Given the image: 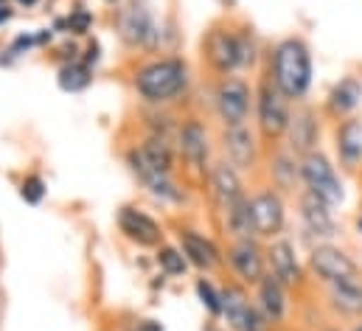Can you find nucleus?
I'll use <instances>...</instances> for the list:
<instances>
[{"label": "nucleus", "instance_id": "nucleus-1", "mask_svg": "<svg viewBox=\"0 0 362 331\" xmlns=\"http://www.w3.org/2000/svg\"><path fill=\"white\" fill-rule=\"evenodd\" d=\"M312 74V51L300 37H286L272 48L267 76L289 101H303L309 95Z\"/></svg>", "mask_w": 362, "mask_h": 331}, {"label": "nucleus", "instance_id": "nucleus-2", "mask_svg": "<svg viewBox=\"0 0 362 331\" xmlns=\"http://www.w3.org/2000/svg\"><path fill=\"white\" fill-rule=\"evenodd\" d=\"M185 87H188V65L177 57L155 59L135 74L138 95L144 101H152V104H163V101L177 98Z\"/></svg>", "mask_w": 362, "mask_h": 331}, {"label": "nucleus", "instance_id": "nucleus-3", "mask_svg": "<svg viewBox=\"0 0 362 331\" xmlns=\"http://www.w3.org/2000/svg\"><path fill=\"white\" fill-rule=\"evenodd\" d=\"M300 182H303V191L315 194L332 208H340L346 202L343 180L337 177V168L329 161V155H323L320 149L300 158Z\"/></svg>", "mask_w": 362, "mask_h": 331}, {"label": "nucleus", "instance_id": "nucleus-4", "mask_svg": "<svg viewBox=\"0 0 362 331\" xmlns=\"http://www.w3.org/2000/svg\"><path fill=\"white\" fill-rule=\"evenodd\" d=\"M289 118H292L289 98L275 87L270 76H264L256 87V124H259V132L267 141H278V138L286 135Z\"/></svg>", "mask_w": 362, "mask_h": 331}, {"label": "nucleus", "instance_id": "nucleus-5", "mask_svg": "<svg viewBox=\"0 0 362 331\" xmlns=\"http://www.w3.org/2000/svg\"><path fill=\"white\" fill-rule=\"evenodd\" d=\"M253 101H256V93L242 76H222V82L216 84V112L225 127L247 124Z\"/></svg>", "mask_w": 362, "mask_h": 331}, {"label": "nucleus", "instance_id": "nucleus-6", "mask_svg": "<svg viewBox=\"0 0 362 331\" xmlns=\"http://www.w3.org/2000/svg\"><path fill=\"white\" fill-rule=\"evenodd\" d=\"M222 318L233 331H267V318L262 315L259 303L247 298V292L236 284H228L222 289Z\"/></svg>", "mask_w": 362, "mask_h": 331}, {"label": "nucleus", "instance_id": "nucleus-7", "mask_svg": "<svg viewBox=\"0 0 362 331\" xmlns=\"http://www.w3.org/2000/svg\"><path fill=\"white\" fill-rule=\"evenodd\" d=\"M250 208H253L256 236L259 239H278L284 225H286V202H284L281 191H275L272 185L259 188L250 197Z\"/></svg>", "mask_w": 362, "mask_h": 331}, {"label": "nucleus", "instance_id": "nucleus-8", "mask_svg": "<svg viewBox=\"0 0 362 331\" xmlns=\"http://www.w3.org/2000/svg\"><path fill=\"white\" fill-rule=\"evenodd\" d=\"M205 59L219 76H233L242 68V34L214 28L205 37Z\"/></svg>", "mask_w": 362, "mask_h": 331}, {"label": "nucleus", "instance_id": "nucleus-9", "mask_svg": "<svg viewBox=\"0 0 362 331\" xmlns=\"http://www.w3.org/2000/svg\"><path fill=\"white\" fill-rule=\"evenodd\" d=\"M309 269L323 284H332V281H340V278H349V275H360V264L346 250L332 245V242H320V245L312 248V252H309Z\"/></svg>", "mask_w": 362, "mask_h": 331}, {"label": "nucleus", "instance_id": "nucleus-10", "mask_svg": "<svg viewBox=\"0 0 362 331\" xmlns=\"http://www.w3.org/2000/svg\"><path fill=\"white\" fill-rule=\"evenodd\" d=\"M298 216L303 222V231L309 236L320 239V242H332L337 236V231H340L337 219H334V208L326 205L323 199H317L309 191H300V197H298Z\"/></svg>", "mask_w": 362, "mask_h": 331}, {"label": "nucleus", "instance_id": "nucleus-11", "mask_svg": "<svg viewBox=\"0 0 362 331\" xmlns=\"http://www.w3.org/2000/svg\"><path fill=\"white\" fill-rule=\"evenodd\" d=\"M228 264L245 284H259L267 275V250L259 239H233L228 248Z\"/></svg>", "mask_w": 362, "mask_h": 331}, {"label": "nucleus", "instance_id": "nucleus-12", "mask_svg": "<svg viewBox=\"0 0 362 331\" xmlns=\"http://www.w3.org/2000/svg\"><path fill=\"white\" fill-rule=\"evenodd\" d=\"M286 149L295 155V158H306L309 152L317 149L320 144V121H317V112L312 107H300L292 112L289 118V129H286Z\"/></svg>", "mask_w": 362, "mask_h": 331}, {"label": "nucleus", "instance_id": "nucleus-13", "mask_svg": "<svg viewBox=\"0 0 362 331\" xmlns=\"http://www.w3.org/2000/svg\"><path fill=\"white\" fill-rule=\"evenodd\" d=\"M222 152L230 166H236L239 171H250L259 161V144H256L253 129L247 124L225 127L222 129Z\"/></svg>", "mask_w": 362, "mask_h": 331}, {"label": "nucleus", "instance_id": "nucleus-14", "mask_svg": "<svg viewBox=\"0 0 362 331\" xmlns=\"http://www.w3.org/2000/svg\"><path fill=\"white\" fill-rule=\"evenodd\" d=\"M267 264H270V272L286 289H295L303 284V267L289 239H281V236L272 239V245L267 248Z\"/></svg>", "mask_w": 362, "mask_h": 331}, {"label": "nucleus", "instance_id": "nucleus-15", "mask_svg": "<svg viewBox=\"0 0 362 331\" xmlns=\"http://www.w3.org/2000/svg\"><path fill=\"white\" fill-rule=\"evenodd\" d=\"M118 228H121V233H124L129 242H135L138 248H158L160 239H163L160 225H158L149 214H144V211H138V208H121V211H118Z\"/></svg>", "mask_w": 362, "mask_h": 331}, {"label": "nucleus", "instance_id": "nucleus-16", "mask_svg": "<svg viewBox=\"0 0 362 331\" xmlns=\"http://www.w3.org/2000/svg\"><path fill=\"white\" fill-rule=\"evenodd\" d=\"M121 37L129 42V45H155V37H158V25L149 14L146 6L141 3H129L124 11H121Z\"/></svg>", "mask_w": 362, "mask_h": 331}, {"label": "nucleus", "instance_id": "nucleus-17", "mask_svg": "<svg viewBox=\"0 0 362 331\" xmlns=\"http://www.w3.org/2000/svg\"><path fill=\"white\" fill-rule=\"evenodd\" d=\"M326 295H329V306L337 315L362 320V272L326 284Z\"/></svg>", "mask_w": 362, "mask_h": 331}, {"label": "nucleus", "instance_id": "nucleus-18", "mask_svg": "<svg viewBox=\"0 0 362 331\" xmlns=\"http://www.w3.org/2000/svg\"><path fill=\"white\" fill-rule=\"evenodd\" d=\"M177 144H180V152L185 158V163L197 171L205 174L208 168V152H211V144H208V129L202 127V121L197 118H188L180 127V135H177Z\"/></svg>", "mask_w": 362, "mask_h": 331}, {"label": "nucleus", "instance_id": "nucleus-19", "mask_svg": "<svg viewBox=\"0 0 362 331\" xmlns=\"http://www.w3.org/2000/svg\"><path fill=\"white\" fill-rule=\"evenodd\" d=\"M334 149L346 171H357L362 166V121L357 115L343 118V124L334 132Z\"/></svg>", "mask_w": 362, "mask_h": 331}, {"label": "nucleus", "instance_id": "nucleus-20", "mask_svg": "<svg viewBox=\"0 0 362 331\" xmlns=\"http://www.w3.org/2000/svg\"><path fill=\"white\" fill-rule=\"evenodd\" d=\"M129 166H132V171L141 177V182L158 197V199H166V202H182V194L180 188L172 182V177L169 174H163V171H158V168H152V166L144 161V155L138 152V149H132L129 152Z\"/></svg>", "mask_w": 362, "mask_h": 331}, {"label": "nucleus", "instance_id": "nucleus-21", "mask_svg": "<svg viewBox=\"0 0 362 331\" xmlns=\"http://www.w3.org/2000/svg\"><path fill=\"white\" fill-rule=\"evenodd\" d=\"M211 188H214V197L219 202V208H230L233 202H239L245 194V182H242V174L236 166H230L228 161H219V163L211 168Z\"/></svg>", "mask_w": 362, "mask_h": 331}, {"label": "nucleus", "instance_id": "nucleus-22", "mask_svg": "<svg viewBox=\"0 0 362 331\" xmlns=\"http://www.w3.org/2000/svg\"><path fill=\"white\" fill-rule=\"evenodd\" d=\"M362 104V82L357 76H343L326 95V110L334 118H351Z\"/></svg>", "mask_w": 362, "mask_h": 331}, {"label": "nucleus", "instance_id": "nucleus-23", "mask_svg": "<svg viewBox=\"0 0 362 331\" xmlns=\"http://www.w3.org/2000/svg\"><path fill=\"white\" fill-rule=\"evenodd\" d=\"M256 286H259L256 303H259L262 315L267 318V323H281L286 315V286L272 272H267Z\"/></svg>", "mask_w": 362, "mask_h": 331}, {"label": "nucleus", "instance_id": "nucleus-24", "mask_svg": "<svg viewBox=\"0 0 362 331\" xmlns=\"http://www.w3.org/2000/svg\"><path fill=\"white\" fill-rule=\"evenodd\" d=\"M180 250L188 264H194L197 269H205V272L214 269V267H219V261H222L216 245L211 239L194 233V231H180Z\"/></svg>", "mask_w": 362, "mask_h": 331}, {"label": "nucleus", "instance_id": "nucleus-25", "mask_svg": "<svg viewBox=\"0 0 362 331\" xmlns=\"http://www.w3.org/2000/svg\"><path fill=\"white\" fill-rule=\"evenodd\" d=\"M270 177L275 191H295L300 182V158H295L289 149L275 152L270 158Z\"/></svg>", "mask_w": 362, "mask_h": 331}, {"label": "nucleus", "instance_id": "nucleus-26", "mask_svg": "<svg viewBox=\"0 0 362 331\" xmlns=\"http://www.w3.org/2000/svg\"><path fill=\"white\" fill-rule=\"evenodd\" d=\"M225 214V228L233 239H259L256 236V222H253V208H250V197H242L239 202H233L230 208L222 211Z\"/></svg>", "mask_w": 362, "mask_h": 331}, {"label": "nucleus", "instance_id": "nucleus-27", "mask_svg": "<svg viewBox=\"0 0 362 331\" xmlns=\"http://www.w3.org/2000/svg\"><path fill=\"white\" fill-rule=\"evenodd\" d=\"M138 152L144 155V161L152 166V168H158V171H163V174H172V166H175V152H172V146H169V141L160 135H152L144 146H138Z\"/></svg>", "mask_w": 362, "mask_h": 331}, {"label": "nucleus", "instance_id": "nucleus-28", "mask_svg": "<svg viewBox=\"0 0 362 331\" xmlns=\"http://www.w3.org/2000/svg\"><path fill=\"white\" fill-rule=\"evenodd\" d=\"M93 82V68L85 62H68L59 71V87L65 93H79Z\"/></svg>", "mask_w": 362, "mask_h": 331}, {"label": "nucleus", "instance_id": "nucleus-29", "mask_svg": "<svg viewBox=\"0 0 362 331\" xmlns=\"http://www.w3.org/2000/svg\"><path fill=\"white\" fill-rule=\"evenodd\" d=\"M197 295H199L202 306H205L214 318L222 315V289H216L208 278H199V281H197Z\"/></svg>", "mask_w": 362, "mask_h": 331}, {"label": "nucleus", "instance_id": "nucleus-30", "mask_svg": "<svg viewBox=\"0 0 362 331\" xmlns=\"http://www.w3.org/2000/svg\"><path fill=\"white\" fill-rule=\"evenodd\" d=\"M158 264H160V269H163V272H169V275H182V272H185V267H188V261H185L182 250H175V248L158 250Z\"/></svg>", "mask_w": 362, "mask_h": 331}, {"label": "nucleus", "instance_id": "nucleus-31", "mask_svg": "<svg viewBox=\"0 0 362 331\" xmlns=\"http://www.w3.org/2000/svg\"><path fill=\"white\" fill-rule=\"evenodd\" d=\"M20 197L28 202V205H40L45 199V180L40 174H28L20 185Z\"/></svg>", "mask_w": 362, "mask_h": 331}, {"label": "nucleus", "instance_id": "nucleus-32", "mask_svg": "<svg viewBox=\"0 0 362 331\" xmlns=\"http://www.w3.org/2000/svg\"><path fill=\"white\" fill-rule=\"evenodd\" d=\"M68 25H71L74 34H85V31L90 28V14H88V11H76V14H71Z\"/></svg>", "mask_w": 362, "mask_h": 331}, {"label": "nucleus", "instance_id": "nucleus-33", "mask_svg": "<svg viewBox=\"0 0 362 331\" xmlns=\"http://www.w3.org/2000/svg\"><path fill=\"white\" fill-rule=\"evenodd\" d=\"M95 62H98V42H90V45H88V57H85V65H95Z\"/></svg>", "mask_w": 362, "mask_h": 331}, {"label": "nucleus", "instance_id": "nucleus-34", "mask_svg": "<svg viewBox=\"0 0 362 331\" xmlns=\"http://www.w3.org/2000/svg\"><path fill=\"white\" fill-rule=\"evenodd\" d=\"M135 331H163L155 320H144V323H138V329Z\"/></svg>", "mask_w": 362, "mask_h": 331}, {"label": "nucleus", "instance_id": "nucleus-35", "mask_svg": "<svg viewBox=\"0 0 362 331\" xmlns=\"http://www.w3.org/2000/svg\"><path fill=\"white\" fill-rule=\"evenodd\" d=\"M8 17H11V8L8 6H0V23H6Z\"/></svg>", "mask_w": 362, "mask_h": 331}, {"label": "nucleus", "instance_id": "nucleus-36", "mask_svg": "<svg viewBox=\"0 0 362 331\" xmlns=\"http://www.w3.org/2000/svg\"><path fill=\"white\" fill-rule=\"evenodd\" d=\"M17 3H20V6H25V8H31V6H37L40 0H17Z\"/></svg>", "mask_w": 362, "mask_h": 331}, {"label": "nucleus", "instance_id": "nucleus-37", "mask_svg": "<svg viewBox=\"0 0 362 331\" xmlns=\"http://www.w3.org/2000/svg\"><path fill=\"white\" fill-rule=\"evenodd\" d=\"M357 231H360V233H362V216H360V219H357Z\"/></svg>", "mask_w": 362, "mask_h": 331}, {"label": "nucleus", "instance_id": "nucleus-38", "mask_svg": "<svg viewBox=\"0 0 362 331\" xmlns=\"http://www.w3.org/2000/svg\"><path fill=\"white\" fill-rule=\"evenodd\" d=\"M202 331H222V329H216V326H208V329H202Z\"/></svg>", "mask_w": 362, "mask_h": 331}, {"label": "nucleus", "instance_id": "nucleus-39", "mask_svg": "<svg viewBox=\"0 0 362 331\" xmlns=\"http://www.w3.org/2000/svg\"><path fill=\"white\" fill-rule=\"evenodd\" d=\"M351 331H362V320H360V323H357V326H354Z\"/></svg>", "mask_w": 362, "mask_h": 331}, {"label": "nucleus", "instance_id": "nucleus-40", "mask_svg": "<svg viewBox=\"0 0 362 331\" xmlns=\"http://www.w3.org/2000/svg\"><path fill=\"white\" fill-rule=\"evenodd\" d=\"M107 3H110V6H115V3H118V0H107Z\"/></svg>", "mask_w": 362, "mask_h": 331}, {"label": "nucleus", "instance_id": "nucleus-41", "mask_svg": "<svg viewBox=\"0 0 362 331\" xmlns=\"http://www.w3.org/2000/svg\"><path fill=\"white\" fill-rule=\"evenodd\" d=\"M326 331H334V329H326Z\"/></svg>", "mask_w": 362, "mask_h": 331}]
</instances>
